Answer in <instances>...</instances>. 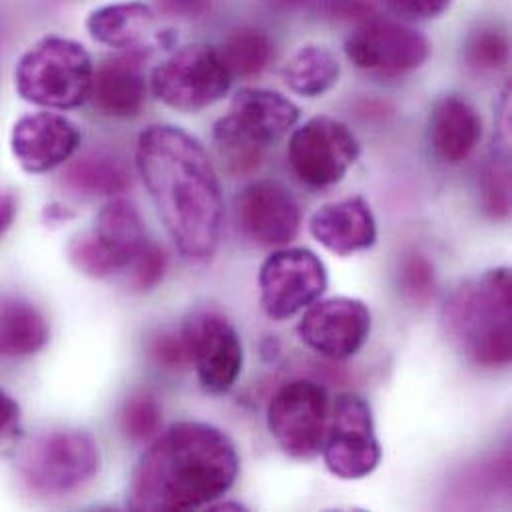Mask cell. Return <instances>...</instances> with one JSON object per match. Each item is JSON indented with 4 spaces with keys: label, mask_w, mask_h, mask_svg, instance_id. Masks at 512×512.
I'll return each instance as SVG.
<instances>
[{
    "label": "cell",
    "mask_w": 512,
    "mask_h": 512,
    "mask_svg": "<svg viewBox=\"0 0 512 512\" xmlns=\"http://www.w3.org/2000/svg\"><path fill=\"white\" fill-rule=\"evenodd\" d=\"M20 405L12 395L0 389V443L10 439L20 429Z\"/></svg>",
    "instance_id": "obj_35"
},
{
    "label": "cell",
    "mask_w": 512,
    "mask_h": 512,
    "mask_svg": "<svg viewBox=\"0 0 512 512\" xmlns=\"http://www.w3.org/2000/svg\"><path fill=\"white\" fill-rule=\"evenodd\" d=\"M68 259L70 263L86 277L92 279H106L122 271L118 263L106 254V250L98 244L92 232L76 236L68 246Z\"/></svg>",
    "instance_id": "obj_29"
},
{
    "label": "cell",
    "mask_w": 512,
    "mask_h": 512,
    "mask_svg": "<svg viewBox=\"0 0 512 512\" xmlns=\"http://www.w3.org/2000/svg\"><path fill=\"white\" fill-rule=\"evenodd\" d=\"M331 12L337 18H365L371 4L367 0H331Z\"/></svg>",
    "instance_id": "obj_36"
},
{
    "label": "cell",
    "mask_w": 512,
    "mask_h": 512,
    "mask_svg": "<svg viewBox=\"0 0 512 512\" xmlns=\"http://www.w3.org/2000/svg\"><path fill=\"white\" fill-rule=\"evenodd\" d=\"M509 38L497 28L477 30L465 46V60L477 72H495L509 62Z\"/></svg>",
    "instance_id": "obj_28"
},
{
    "label": "cell",
    "mask_w": 512,
    "mask_h": 512,
    "mask_svg": "<svg viewBox=\"0 0 512 512\" xmlns=\"http://www.w3.org/2000/svg\"><path fill=\"white\" fill-rule=\"evenodd\" d=\"M120 427L132 443H148L156 439L162 427V409L158 401L148 393L132 395L122 407Z\"/></svg>",
    "instance_id": "obj_27"
},
{
    "label": "cell",
    "mask_w": 512,
    "mask_h": 512,
    "mask_svg": "<svg viewBox=\"0 0 512 512\" xmlns=\"http://www.w3.org/2000/svg\"><path fill=\"white\" fill-rule=\"evenodd\" d=\"M62 182L80 196L112 198L130 188V172L108 152H88L68 164Z\"/></svg>",
    "instance_id": "obj_23"
},
{
    "label": "cell",
    "mask_w": 512,
    "mask_h": 512,
    "mask_svg": "<svg viewBox=\"0 0 512 512\" xmlns=\"http://www.w3.org/2000/svg\"><path fill=\"white\" fill-rule=\"evenodd\" d=\"M150 359L164 371H182L192 365L190 349L182 329H160L148 341Z\"/></svg>",
    "instance_id": "obj_30"
},
{
    "label": "cell",
    "mask_w": 512,
    "mask_h": 512,
    "mask_svg": "<svg viewBox=\"0 0 512 512\" xmlns=\"http://www.w3.org/2000/svg\"><path fill=\"white\" fill-rule=\"evenodd\" d=\"M102 467L98 441L78 429L52 431L22 455L18 473L24 487L44 499L72 495L94 481Z\"/></svg>",
    "instance_id": "obj_6"
},
{
    "label": "cell",
    "mask_w": 512,
    "mask_h": 512,
    "mask_svg": "<svg viewBox=\"0 0 512 512\" xmlns=\"http://www.w3.org/2000/svg\"><path fill=\"white\" fill-rule=\"evenodd\" d=\"M383 6L405 20H431L449 10L453 0H381Z\"/></svg>",
    "instance_id": "obj_33"
},
{
    "label": "cell",
    "mask_w": 512,
    "mask_h": 512,
    "mask_svg": "<svg viewBox=\"0 0 512 512\" xmlns=\"http://www.w3.org/2000/svg\"><path fill=\"white\" fill-rule=\"evenodd\" d=\"M136 168L178 252L194 261L216 256L226 206L202 142L178 126H150L138 138Z\"/></svg>",
    "instance_id": "obj_1"
},
{
    "label": "cell",
    "mask_w": 512,
    "mask_h": 512,
    "mask_svg": "<svg viewBox=\"0 0 512 512\" xmlns=\"http://www.w3.org/2000/svg\"><path fill=\"white\" fill-rule=\"evenodd\" d=\"M341 76V64L335 54L319 44L299 48L283 66V82L303 98H317L329 92Z\"/></svg>",
    "instance_id": "obj_24"
},
{
    "label": "cell",
    "mask_w": 512,
    "mask_h": 512,
    "mask_svg": "<svg viewBox=\"0 0 512 512\" xmlns=\"http://www.w3.org/2000/svg\"><path fill=\"white\" fill-rule=\"evenodd\" d=\"M94 64L88 50L62 36H46L16 62L18 96L48 110H72L90 98Z\"/></svg>",
    "instance_id": "obj_5"
},
{
    "label": "cell",
    "mask_w": 512,
    "mask_h": 512,
    "mask_svg": "<svg viewBox=\"0 0 512 512\" xmlns=\"http://www.w3.org/2000/svg\"><path fill=\"white\" fill-rule=\"evenodd\" d=\"M240 477V455L230 435L210 423L172 425L132 471L128 509L196 511L220 501Z\"/></svg>",
    "instance_id": "obj_2"
},
{
    "label": "cell",
    "mask_w": 512,
    "mask_h": 512,
    "mask_svg": "<svg viewBox=\"0 0 512 512\" xmlns=\"http://www.w3.org/2000/svg\"><path fill=\"white\" fill-rule=\"evenodd\" d=\"M232 78L214 46L188 44L152 70L150 90L168 108L196 114L220 102L228 94Z\"/></svg>",
    "instance_id": "obj_7"
},
{
    "label": "cell",
    "mask_w": 512,
    "mask_h": 512,
    "mask_svg": "<svg viewBox=\"0 0 512 512\" xmlns=\"http://www.w3.org/2000/svg\"><path fill=\"white\" fill-rule=\"evenodd\" d=\"M299 122V108L287 96L265 88H242L226 116L214 124V142L234 176L256 172L267 146L277 144Z\"/></svg>",
    "instance_id": "obj_4"
},
{
    "label": "cell",
    "mask_w": 512,
    "mask_h": 512,
    "mask_svg": "<svg viewBox=\"0 0 512 512\" xmlns=\"http://www.w3.org/2000/svg\"><path fill=\"white\" fill-rule=\"evenodd\" d=\"M371 333V311L355 297H329L313 301L303 313L297 335L319 355L335 361L361 351Z\"/></svg>",
    "instance_id": "obj_14"
},
{
    "label": "cell",
    "mask_w": 512,
    "mask_h": 512,
    "mask_svg": "<svg viewBox=\"0 0 512 512\" xmlns=\"http://www.w3.org/2000/svg\"><path fill=\"white\" fill-rule=\"evenodd\" d=\"M156 14L144 2H116L100 6L86 18L88 34L110 48L140 50L154 32Z\"/></svg>",
    "instance_id": "obj_21"
},
{
    "label": "cell",
    "mask_w": 512,
    "mask_h": 512,
    "mask_svg": "<svg viewBox=\"0 0 512 512\" xmlns=\"http://www.w3.org/2000/svg\"><path fill=\"white\" fill-rule=\"evenodd\" d=\"M311 236L335 256H351L375 246L377 222L361 196L321 206L309 222Z\"/></svg>",
    "instance_id": "obj_17"
},
{
    "label": "cell",
    "mask_w": 512,
    "mask_h": 512,
    "mask_svg": "<svg viewBox=\"0 0 512 512\" xmlns=\"http://www.w3.org/2000/svg\"><path fill=\"white\" fill-rule=\"evenodd\" d=\"M345 54L367 74L397 78L419 70L427 62L431 42L407 24L367 20L345 40Z\"/></svg>",
    "instance_id": "obj_13"
},
{
    "label": "cell",
    "mask_w": 512,
    "mask_h": 512,
    "mask_svg": "<svg viewBox=\"0 0 512 512\" xmlns=\"http://www.w3.org/2000/svg\"><path fill=\"white\" fill-rule=\"evenodd\" d=\"M138 50L102 62L94 70L90 100L108 118H136L146 104V80Z\"/></svg>",
    "instance_id": "obj_18"
},
{
    "label": "cell",
    "mask_w": 512,
    "mask_h": 512,
    "mask_svg": "<svg viewBox=\"0 0 512 512\" xmlns=\"http://www.w3.org/2000/svg\"><path fill=\"white\" fill-rule=\"evenodd\" d=\"M273 8L277 10H297L301 8L303 4H307L309 0H267Z\"/></svg>",
    "instance_id": "obj_38"
},
{
    "label": "cell",
    "mask_w": 512,
    "mask_h": 512,
    "mask_svg": "<svg viewBox=\"0 0 512 512\" xmlns=\"http://www.w3.org/2000/svg\"><path fill=\"white\" fill-rule=\"evenodd\" d=\"M132 287L136 291H152L158 287L168 269V256L162 246L148 242L132 261Z\"/></svg>",
    "instance_id": "obj_32"
},
{
    "label": "cell",
    "mask_w": 512,
    "mask_h": 512,
    "mask_svg": "<svg viewBox=\"0 0 512 512\" xmlns=\"http://www.w3.org/2000/svg\"><path fill=\"white\" fill-rule=\"evenodd\" d=\"M483 138L479 110L461 96H443L429 116V142L445 164L465 162Z\"/></svg>",
    "instance_id": "obj_19"
},
{
    "label": "cell",
    "mask_w": 512,
    "mask_h": 512,
    "mask_svg": "<svg viewBox=\"0 0 512 512\" xmlns=\"http://www.w3.org/2000/svg\"><path fill=\"white\" fill-rule=\"evenodd\" d=\"M236 220L242 236L257 248H283L301 228V210L279 182L259 180L236 198Z\"/></svg>",
    "instance_id": "obj_15"
},
{
    "label": "cell",
    "mask_w": 512,
    "mask_h": 512,
    "mask_svg": "<svg viewBox=\"0 0 512 512\" xmlns=\"http://www.w3.org/2000/svg\"><path fill=\"white\" fill-rule=\"evenodd\" d=\"M329 425V395L307 379L281 385L267 405V429L279 449L297 461L319 457Z\"/></svg>",
    "instance_id": "obj_8"
},
{
    "label": "cell",
    "mask_w": 512,
    "mask_h": 512,
    "mask_svg": "<svg viewBox=\"0 0 512 512\" xmlns=\"http://www.w3.org/2000/svg\"><path fill=\"white\" fill-rule=\"evenodd\" d=\"M16 214H18V198L8 190H0V240L12 228Z\"/></svg>",
    "instance_id": "obj_37"
},
{
    "label": "cell",
    "mask_w": 512,
    "mask_h": 512,
    "mask_svg": "<svg viewBox=\"0 0 512 512\" xmlns=\"http://www.w3.org/2000/svg\"><path fill=\"white\" fill-rule=\"evenodd\" d=\"M327 269L307 248H281L265 257L259 269V295L265 315L285 321L307 309L327 289Z\"/></svg>",
    "instance_id": "obj_11"
},
{
    "label": "cell",
    "mask_w": 512,
    "mask_h": 512,
    "mask_svg": "<svg viewBox=\"0 0 512 512\" xmlns=\"http://www.w3.org/2000/svg\"><path fill=\"white\" fill-rule=\"evenodd\" d=\"M483 210L493 220H505L511 214V164L505 154L493 156L481 176Z\"/></svg>",
    "instance_id": "obj_26"
},
{
    "label": "cell",
    "mask_w": 512,
    "mask_h": 512,
    "mask_svg": "<svg viewBox=\"0 0 512 512\" xmlns=\"http://www.w3.org/2000/svg\"><path fill=\"white\" fill-rule=\"evenodd\" d=\"M361 146L351 128L329 116H315L289 138V164L301 184L329 188L339 184L359 160Z\"/></svg>",
    "instance_id": "obj_9"
},
{
    "label": "cell",
    "mask_w": 512,
    "mask_h": 512,
    "mask_svg": "<svg viewBox=\"0 0 512 512\" xmlns=\"http://www.w3.org/2000/svg\"><path fill=\"white\" fill-rule=\"evenodd\" d=\"M182 333L202 389L228 393L244 369V343L232 321L216 309H198L186 317Z\"/></svg>",
    "instance_id": "obj_12"
},
{
    "label": "cell",
    "mask_w": 512,
    "mask_h": 512,
    "mask_svg": "<svg viewBox=\"0 0 512 512\" xmlns=\"http://www.w3.org/2000/svg\"><path fill=\"white\" fill-rule=\"evenodd\" d=\"M48 339V321L30 299L0 295V363L32 357Z\"/></svg>",
    "instance_id": "obj_20"
},
{
    "label": "cell",
    "mask_w": 512,
    "mask_h": 512,
    "mask_svg": "<svg viewBox=\"0 0 512 512\" xmlns=\"http://www.w3.org/2000/svg\"><path fill=\"white\" fill-rule=\"evenodd\" d=\"M92 234L120 269L130 267L134 257L148 244L146 226L138 208L124 198L110 200L100 210Z\"/></svg>",
    "instance_id": "obj_22"
},
{
    "label": "cell",
    "mask_w": 512,
    "mask_h": 512,
    "mask_svg": "<svg viewBox=\"0 0 512 512\" xmlns=\"http://www.w3.org/2000/svg\"><path fill=\"white\" fill-rule=\"evenodd\" d=\"M449 339L475 365L501 369L512 357V279L495 267L461 283L443 305Z\"/></svg>",
    "instance_id": "obj_3"
},
{
    "label": "cell",
    "mask_w": 512,
    "mask_h": 512,
    "mask_svg": "<svg viewBox=\"0 0 512 512\" xmlns=\"http://www.w3.org/2000/svg\"><path fill=\"white\" fill-rule=\"evenodd\" d=\"M321 453L329 473L343 481L365 479L379 467L381 445L373 411L363 397L343 393L335 399Z\"/></svg>",
    "instance_id": "obj_10"
},
{
    "label": "cell",
    "mask_w": 512,
    "mask_h": 512,
    "mask_svg": "<svg viewBox=\"0 0 512 512\" xmlns=\"http://www.w3.org/2000/svg\"><path fill=\"white\" fill-rule=\"evenodd\" d=\"M158 10L172 18L196 20L210 12L214 0H154Z\"/></svg>",
    "instance_id": "obj_34"
},
{
    "label": "cell",
    "mask_w": 512,
    "mask_h": 512,
    "mask_svg": "<svg viewBox=\"0 0 512 512\" xmlns=\"http://www.w3.org/2000/svg\"><path fill=\"white\" fill-rule=\"evenodd\" d=\"M80 140L78 126L62 114L34 112L12 126L10 152L26 174H46L66 164Z\"/></svg>",
    "instance_id": "obj_16"
},
{
    "label": "cell",
    "mask_w": 512,
    "mask_h": 512,
    "mask_svg": "<svg viewBox=\"0 0 512 512\" xmlns=\"http://www.w3.org/2000/svg\"><path fill=\"white\" fill-rule=\"evenodd\" d=\"M401 289L413 301H427L435 293V267L427 257L411 254L401 263Z\"/></svg>",
    "instance_id": "obj_31"
},
{
    "label": "cell",
    "mask_w": 512,
    "mask_h": 512,
    "mask_svg": "<svg viewBox=\"0 0 512 512\" xmlns=\"http://www.w3.org/2000/svg\"><path fill=\"white\" fill-rule=\"evenodd\" d=\"M218 52L232 76L252 78L271 64L275 48L263 30L242 26L226 36Z\"/></svg>",
    "instance_id": "obj_25"
}]
</instances>
